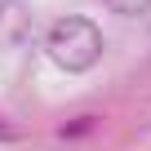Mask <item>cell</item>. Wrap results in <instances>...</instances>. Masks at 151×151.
Returning <instances> with one entry per match:
<instances>
[{
	"instance_id": "obj_1",
	"label": "cell",
	"mask_w": 151,
	"mask_h": 151,
	"mask_svg": "<svg viewBox=\"0 0 151 151\" xmlns=\"http://www.w3.org/2000/svg\"><path fill=\"white\" fill-rule=\"evenodd\" d=\"M45 53H49V62H53L58 71L80 76V71L98 67V58H102V31H98V22L85 18V14H67V18H58V22L49 27Z\"/></svg>"
},
{
	"instance_id": "obj_4",
	"label": "cell",
	"mask_w": 151,
	"mask_h": 151,
	"mask_svg": "<svg viewBox=\"0 0 151 151\" xmlns=\"http://www.w3.org/2000/svg\"><path fill=\"white\" fill-rule=\"evenodd\" d=\"M102 5H107L111 14H120V18H138V14L151 9V0H102Z\"/></svg>"
},
{
	"instance_id": "obj_5",
	"label": "cell",
	"mask_w": 151,
	"mask_h": 151,
	"mask_svg": "<svg viewBox=\"0 0 151 151\" xmlns=\"http://www.w3.org/2000/svg\"><path fill=\"white\" fill-rule=\"evenodd\" d=\"M14 138V124H5V120H0V142H9Z\"/></svg>"
},
{
	"instance_id": "obj_3",
	"label": "cell",
	"mask_w": 151,
	"mask_h": 151,
	"mask_svg": "<svg viewBox=\"0 0 151 151\" xmlns=\"http://www.w3.org/2000/svg\"><path fill=\"white\" fill-rule=\"evenodd\" d=\"M93 124H98L93 116H76V120H67V124L58 129V138H62V142H80L85 133H93Z\"/></svg>"
},
{
	"instance_id": "obj_2",
	"label": "cell",
	"mask_w": 151,
	"mask_h": 151,
	"mask_svg": "<svg viewBox=\"0 0 151 151\" xmlns=\"http://www.w3.org/2000/svg\"><path fill=\"white\" fill-rule=\"evenodd\" d=\"M22 36H27V5L5 0L0 5V45L14 49V45H22Z\"/></svg>"
}]
</instances>
